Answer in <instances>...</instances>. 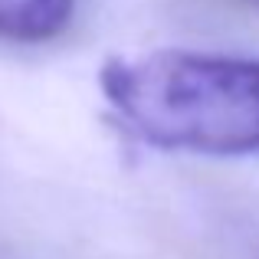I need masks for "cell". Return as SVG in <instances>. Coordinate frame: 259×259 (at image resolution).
<instances>
[{
  "label": "cell",
  "instance_id": "2",
  "mask_svg": "<svg viewBox=\"0 0 259 259\" xmlns=\"http://www.w3.org/2000/svg\"><path fill=\"white\" fill-rule=\"evenodd\" d=\"M76 0H0V39L4 43H50L72 23Z\"/></svg>",
  "mask_w": 259,
  "mask_h": 259
},
{
  "label": "cell",
  "instance_id": "1",
  "mask_svg": "<svg viewBox=\"0 0 259 259\" xmlns=\"http://www.w3.org/2000/svg\"><path fill=\"white\" fill-rule=\"evenodd\" d=\"M99 85L145 145L213 158L259 154V59L190 50L112 56Z\"/></svg>",
  "mask_w": 259,
  "mask_h": 259
}]
</instances>
